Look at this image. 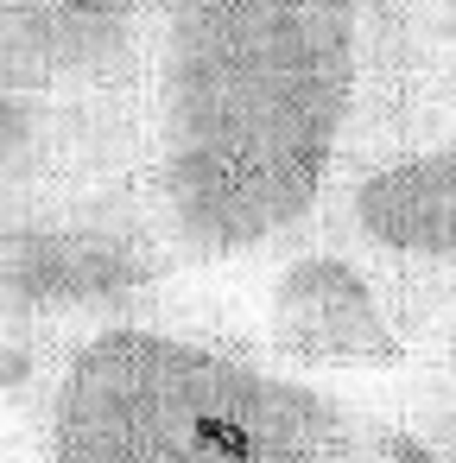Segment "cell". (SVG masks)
Masks as SVG:
<instances>
[{
  "label": "cell",
  "mask_w": 456,
  "mask_h": 463,
  "mask_svg": "<svg viewBox=\"0 0 456 463\" xmlns=\"http://www.w3.org/2000/svg\"><path fill=\"white\" fill-rule=\"evenodd\" d=\"M355 109V0H178L146 83L153 210L178 260H241L304 229Z\"/></svg>",
  "instance_id": "1"
},
{
  "label": "cell",
  "mask_w": 456,
  "mask_h": 463,
  "mask_svg": "<svg viewBox=\"0 0 456 463\" xmlns=\"http://www.w3.org/2000/svg\"><path fill=\"white\" fill-rule=\"evenodd\" d=\"M368 419L209 343L108 324L51 387V463H355Z\"/></svg>",
  "instance_id": "2"
},
{
  "label": "cell",
  "mask_w": 456,
  "mask_h": 463,
  "mask_svg": "<svg viewBox=\"0 0 456 463\" xmlns=\"http://www.w3.org/2000/svg\"><path fill=\"white\" fill-rule=\"evenodd\" d=\"M336 178V222L399 317L437 286H456V128L374 140Z\"/></svg>",
  "instance_id": "3"
},
{
  "label": "cell",
  "mask_w": 456,
  "mask_h": 463,
  "mask_svg": "<svg viewBox=\"0 0 456 463\" xmlns=\"http://www.w3.org/2000/svg\"><path fill=\"white\" fill-rule=\"evenodd\" d=\"M178 0H0V83L58 96H146Z\"/></svg>",
  "instance_id": "4"
},
{
  "label": "cell",
  "mask_w": 456,
  "mask_h": 463,
  "mask_svg": "<svg viewBox=\"0 0 456 463\" xmlns=\"http://www.w3.org/2000/svg\"><path fill=\"white\" fill-rule=\"evenodd\" d=\"M266 343L292 368H393L405 362V317L349 248H311L266 286Z\"/></svg>",
  "instance_id": "5"
},
{
  "label": "cell",
  "mask_w": 456,
  "mask_h": 463,
  "mask_svg": "<svg viewBox=\"0 0 456 463\" xmlns=\"http://www.w3.org/2000/svg\"><path fill=\"white\" fill-rule=\"evenodd\" d=\"M355 463H450L443 450H431L424 438H412V431H399V425H368V438H361V457Z\"/></svg>",
  "instance_id": "6"
},
{
  "label": "cell",
  "mask_w": 456,
  "mask_h": 463,
  "mask_svg": "<svg viewBox=\"0 0 456 463\" xmlns=\"http://www.w3.org/2000/svg\"><path fill=\"white\" fill-rule=\"evenodd\" d=\"M26 374H33V355H26L7 330H0V387H20Z\"/></svg>",
  "instance_id": "7"
},
{
  "label": "cell",
  "mask_w": 456,
  "mask_h": 463,
  "mask_svg": "<svg viewBox=\"0 0 456 463\" xmlns=\"http://www.w3.org/2000/svg\"><path fill=\"white\" fill-rule=\"evenodd\" d=\"M0 463H7V457H0Z\"/></svg>",
  "instance_id": "8"
}]
</instances>
